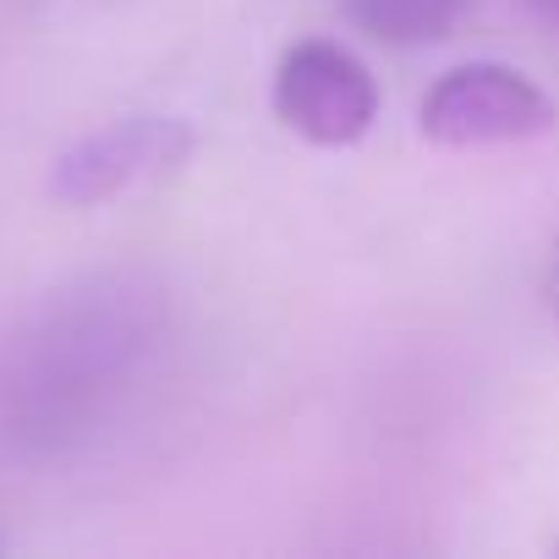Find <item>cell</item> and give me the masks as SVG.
Returning a JSON list of instances; mask_svg holds the SVG:
<instances>
[{
  "label": "cell",
  "mask_w": 559,
  "mask_h": 559,
  "mask_svg": "<svg viewBox=\"0 0 559 559\" xmlns=\"http://www.w3.org/2000/svg\"><path fill=\"white\" fill-rule=\"evenodd\" d=\"M198 148V132L181 116H121L78 143H67L50 165V198L61 209H105L116 198L165 187Z\"/></svg>",
  "instance_id": "1"
},
{
  "label": "cell",
  "mask_w": 559,
  "mask_h": 559,
  "mask_svg": "<svg viewBox=\"0 0 559 559\" xmlns=\"http://www.w3.org/2000/svg\"><path fill=\"white\" fill-rule=\"evenodd\" d=\"M554 99L504 61L450 67L417 105V127L439 148H510L554 132Z\"/></svg>",
  "instance_id": "2"
},
{
  "label": "cell",
  "mask_w": 559,
  "mask_h": 559,
  "mask_svg": "<svg viewBox=\"0 0 559 559\" xmlns=\"http://www.w3.org/2000/svg\"><path fill=\"white\" fill-rule=\"evenodd\" d=\"M274 116L286 132L319 148H352L379 121L373 72L335 39H297L274 67Z\"/></svg>",
  "instance_id": "3"
},
{
  "label": "cell",
  "mask_w": 559,
  "mask_h": 559,
  "mask_svg": "<svg viewBox=\"0 0 559 559\" xmlns=\"http://www.w3.org/2000/svg\"><path fill=\"white\" fill-rule=\"evenodd\" d=\"M341 12L362 39L390 50H417L450 39L472 12V0H341Z\"/></svg>",
  "instance_id": "4"
},
{
  "label": "cell",
  "mask_w": 559,
  "mask_h": 559,
  "mask_svg": "<svg viewBox=\"0 0 559 559\" xmlns=\"http://www.w3.org/2000/svg\"><path fill=\"white\" fill-rule=\"evenodd\" d=\"M543 297H548V308H554V319H559V247H554L548 274H543Z\"/></svg>",
  "instance_id": "5"
},
{
  "label": "cell",
  "mask_w": 559,
  "mask_h": 559,
  "mask_svg": "<svg viewBox=\"0 0 559 559\" xmlns=\"http://www.w3.org/2000/svg\"><path fill=\"white\" fill-rule=\"evenodd\" d=\"M532 12H537L548 28H559V0H532Z\"/></svg>",
  "instance_id": "6"
}]
</instances>
